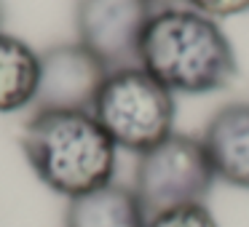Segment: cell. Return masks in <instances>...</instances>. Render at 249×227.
<instances>
[{
  "instance_id": "1",
  "label": "cell",
  "mask_w": 249,
  "mask_h": 227,
  "mask_svg": "<svg viewBox=\"0 0 249 227\" xmlns=\"http://www.w3.org/2000/svg\"><path fill=\"white\" fill-rule=\"evenodd\" d=\"M140 67L172 94L222 91L238 75L231 38L188 6L158 8L140 40Z\"/></svg>"
},
{
  "instance_id": "2",
  "label": "cell",
  "mask_w": 249,
  "mask_h": 227,
  "mask_svg": "<svg viewBox=\"0 0 249 227\" xmlns=\"http://www.w3.org/2000/svg\"><path fill=\"white\" fill-rule=\"evenodd\" d=\"M22 152L35 177L67 200L113 182L115 152L91 113H33L22 131Z\"/></svg>"
},
{
  "instance_id": "3",
  "label": "cell",
  "mask_w": 249,
  "mask_h": 227,
  "mask_svg": "<svg viewBox=\"0 0 249 227\" xmlns=\"http://www.w3.org/2000/svg\"><path fill=\"white\" fill-rule=\"evenodd\" d=\"M91 115L118 150L142 152L174 134V94L140 65L107 72Z\"/></svg>"
},
{
  "instance_id": "4",
  "label": "cell",
  "mask_w": 249,
  "mask_h": 227,
  "mask_svg": "<svg viewBox=\"0 0 249 227\" xmlns=\"http://www.w3.org/2000/svg\"><path fill=\"white\" fill-rule=\"evenodd\" d=\"M217 182L198 136L177 134L142 152L134 166V195L147 219L179 206L204 203Z\"/></svg>"
},
{
  "instance_id": "5",
  "label": "cell",
  "mask_w": 249,
  "mask_h": 227,
  "mask_svg": "<svg viewBox=\"0 0 249 227\" xmlns=\"http://www.w3.org/2000/svg\"><path fill=\"white\" fill-rule=\"evenodd\" d=\"M153 14V0H75L78 43L110 72L137 67L140 40Z\"/></svg>"
},
{
  "instance_id": "6",
  "label": "cell",
  "mask_w": 249,
  "mask_h": 227,
  "mask_svg": "<svg viewBox=\"0 0 249 227\" xmlns=\"http://www.w3.org/2000/svg\"><path fill=\"white\" fill-rule=\"evenodd\" d=\"M107 67L81 43H56L40 54V81L33 113L75 110L91 113Z\"/></svg>"
},
{
  "instance_id": "7",
  "label": "cell",
  "mask_w": 249,
  "mask_h": 227,
  "mask_svg": "<svg viewBox=\"0 0 249 227\" xmlns=\"http://www.w3.org/2000/svg\"><path fill=\"white\" fill-rule=\"evenodd\" d=\"M201 145L220 182L249 190V102L220 107L201 131Z\"/></svg>"
},
{
  "instance_id": "8",
  "label": "cell",
  "mask_w": 249,
  "mask_h": 227,
  "mask_svg": "<svg viewBox=\"0 0 249 227\" xmlns=\"http://www.w3.org/2000/svg\"><path fill=\"white\" fill-rule=\"evenodd\" d=\"M65 227H147V214L134 190L110 182L67 200Z\"/></svg>"
},
{
  "instance_id": "9",
  "label": "cell",
  "mask_w": 249,
  "mask_h": 227,
  "mask_svg": "<svg viewBox=\"0 0 249 227\" xmlns=\"http://www.w3.org/2000/svg\"><path fill=\"white\" fill-rule=\"evenodd\" d=\"M40 81V54L24 40L0 32V113L33 107Z\"/></svg>"
},
{
  "instance_id": "10",
  "label": "cell",
  "mask_w": 249,
  "mask_h": 227,
  "mask_svg": "<svg viewBox=\"0 0 249 227\" xmlns=\"http://www.w3.org/2000/svg\"><path fill=\"white\" fill-rule=\"evenodd\" d=\"M147 227H220V225H217L214 214L204 203H196V206H179V209L150 216Z\"/></svg>"
},
{
  "instance_id": "11",
  "label": "cell",
  "mask_w": 249,
  "mask_h": 227,
  "mask_svg": "<svg viewBox=\"0 0 249 227\" xmlns=\"http://www.w3.org/2000/svg\"><path fill=\"white\" fill-rule=\"evenodd\" d=\"M188 8L204 14L209 19H225V16H236V14L249 11V0H182Z\"/></svg>"
},
{
  "instance_id": "12",
  "label": "cell",
  "mask_w": 249,
  "mask_h": 227,
  "mask_svg": "<svg viewBox=\"0 0 249 227\" xmlns=\"http://www.w3.org/2000/svg\"><path fill=\"white\" fill-rule=\"evenodd\" d=\"M179 0H153V6H161V8H169V6H177Z\"/></svg>"
},
{
  "instance_id": "13",
  "label": "cell",
  "mask_w": 249,
  "mask_h": 227,
  "mask_svg": "<svg viewBox=\"0 0 249 227\" xmlns=\"http://www.w3.org/2000/svg\"><path fill=\"white\" fill-rule=\"evenodd\" d=\"M3 22H6V6H3V0H0V32H3Z\"/></svg>"
}]
</instances>
